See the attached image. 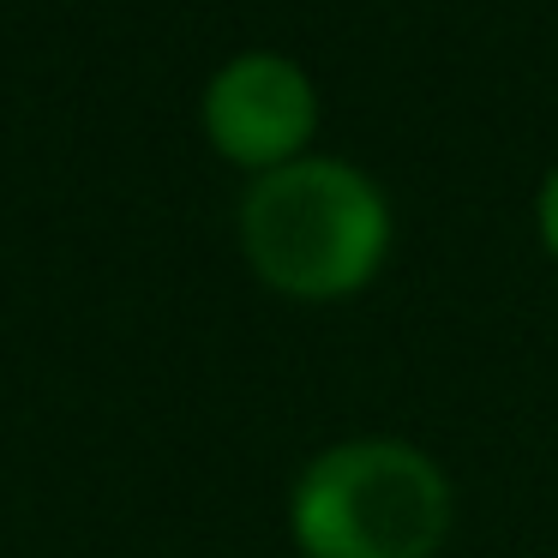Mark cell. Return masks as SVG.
I'll return each mask as SVG.
<instances>
[{"label":"cell","mask_w":558,"mask_h":558,"mask_svg":"<svg viewBox=\"0 0 558 558\" xmlns=\"http://www.w3.org/2000/svg\"><path fill=\"white\" fill-rule=\"evenodd\" d=\"M241 246L289 301H342L385 265L390 205L349 162L301 157L253 181L241 205Z\"/></svg>","instance_id":"6da1fadb"},{"label":"cell","mask_w":558,"mask_h":558,"mask_svg":"<svg viewBox=\"0 0 558 558\" xmlns=\"http://www.w3.org/2000/svg\"><path fill=\"white\" fill-rule=\"evenodd\" d=\"M289 529L306 558H433L450 534V486L402 438H349L306 462Z\"/></svg>","instance_id":"7a4b0ae2"},{"label":"cell","mask_w":558,"mask_h":558,"mask_svg":"<svg viewBox=\"0 0 558 558\" xmlns=\"http://www.w3.org/2000/svg\"><path fill=\"white\" fill-rule=\"evenodd\" d=\"M313 126H318V90L289 54L246 49L229 66H217V78L205 85L210 145L253 174L301 162Z\"/></svg>","instance_id":"3957f363"},{"label":"cell","mask_w":558,"mask_h":558,"mask_svg":"<svg viewBox=\"0 0 558 558\" xmlns=\"http://www.w3.org/2000/svg\"><path fill=\"white\" fill-rule=\"evenodd\" d=\"M534 229H541V246L558 258V169L541 181V198H534Z\"/></svg>","instance_id":"277c9868"}]
</instances>
